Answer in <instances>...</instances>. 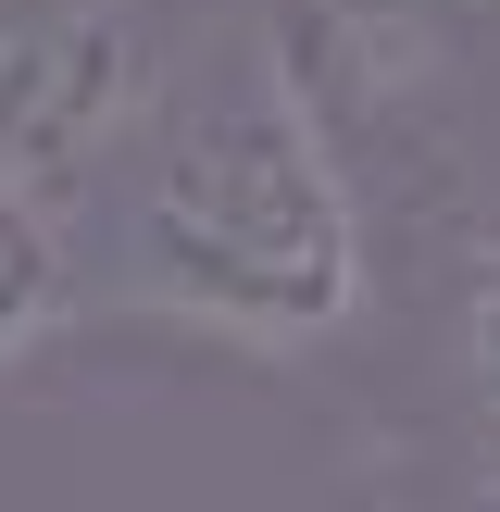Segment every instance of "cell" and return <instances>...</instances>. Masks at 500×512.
Masks as SVG:
<instances>
[{"label":"cell","instance_id":"1","mask_svg":"<svg viewBox=\"0 0 500 512\" xmlns=\"http://www.w3.org/2000/svg\"><path fill=\"white\" fill-rule=\"evenodd\" d=\"M75 313L175 325V338L300 363L350 338L375 288L363 200L325 138V88L300 75V38L275 0H238L225 38L163 75L125 163L75 200Z\"/></svg>","mask_w":500,"mask_h":512},{"label":"cell","instance_id":"2","mask_svg":"<svg viewBox=\"0 0 500 512\" xmlns=\"http://www.w3.org/2000/svg\"><path fill=\"white\" fill-rule=\"evenodd\" d=\"M63 313H75V225H63V200H38V188L0 175V375Z\"/></svg>","mask_w":500,"mask_h":512},{"label":"cell","instance_id":"3","mask_svg":"<svg viewBox=\"0 0 500 512\" xmlns=\"http://www.w3.org/2000/svg\"><path fill=\"white\" fill-rule=\"evenodd\" d=\"M463 375H475V400L500 413V250L475 263V288H463Z\"/></svg>","mask_w":500,"mask_h":512},{"label":"cell","instance_id":"4","mask_svg":"<svg viewBox=\"0 0 500 512\" xmlns=\"http://www.w3.org/2000/svg\"><path fill=\"white\" fill-rule=\"evenodd\" d=\"M463 512H500V463H488V475H475V500H463Z\"/></svg>","mask_w":500,"mask_h":512}]
</instances>
